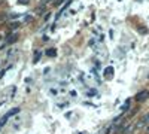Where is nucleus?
I'll return each mask as SVG.
<instances>
[{
	"instance_id": "9",
	"label": "nucleus",
	"mask_w": 149,
	"mask_h": 134,
	"mask_svg": "<svg viewBox=\"0 0 149 134\" xmlns=\"http://www.w3.org/2000/svg\"><path fill=\"white\" fill-rule=\"evenodd\" d=\"M18 3H24V5H26V3H29V0H18Z\"/></svg>"
},
{
	"instance_id": "3",
	"label": "nucleus",
	"mask_w": 149,
	"mask_h": 134,
	"mask_svg": "<svg viewBox=\"0 0 149 134\" xmlns=\"http://www.w3.org/2000/svg\"><path fill=\"white\" fill-rule=\"evenodd\" d=\"M145 124H149V113H146V115H145V116H143V118L140 119V122H139L137 125H136V127L139 128L140 125H145Z\"/></svg>"
},
{
	"instance_id": "12",
	"label": "nucleus",
	"mask_w": 149,
	"mask_h": 134,
	"mask_svg": "<svg viewBox=\"0 0 149 134\" xmlns=\"http://www.w3.org/2000/svg\"><path fill=\"white\" fill-rule=\"evenodd\" d=\"M146 131H148V133H149V127H148V128H146Z\"/></svg>"
},
{
	"instance_id": "10",
	"label": "nucleus",
	"mask_w": 149,
	"mask_h": 134,
	"mask_svg": "<svg viewBox=\"0 0 149 134\" xmlns=\"http://www.w3.org/2000/svg\"><path fill=\"white\" fill-rule=\"evenodd\" d=\"M61 2H63V0H55V3H54V5H55V6H58Z\"/></svg>"
},
{
	"instance_id": "5",
	"label": "nucleus",
	"mask_w": 149,
	"mask_h": 134,
	"mask_svg": "<svg viewBox=\"0 0 149 134\" xmlns=\"http://www.w3.org/2000/svg\"><path fill=\"white\" fill-rule=\"evenodd\" d=\"M19 112V107H15V109H12V110H9L8 113H6V118H10V116H14L15 113H18Z\"/></svg>"
},
{
	"instance_id": "6",
	"label": "nucleus",
	"mask_w": 149,
	"mask_h": 134,
	"mask_svg": "<svg viewBox=\"0 0 149 134\" xmlns=\"http://www.w3.org/2000/svg\"><path fill=\"white\" fill-rule=\"evenodd\" d=\"M55 54H57L55 49H46V55L48 57H55Z\"/></svg>"
},
{
	"instance_id": "1",
	"label": "nucleus",
	"mask_w": 149,
	"mask_h": 134,
	"mask_svg": "<svg viewBox=\"0 0 149 134\" xmlns=\"http://www.w3.org/2000/svg\"><path fill=\"white\" fill-rule=\"evenodd\" d=\"M148 99H149V91H146V90H143V91L136 94V100H137V103H143Z\"/></svg>"
},
{
	"instance_id": "8",
	"label": "nucleus",
	"mask_w": 149,
	"mask_h": 134,
	"mask_svg": "<svg viewBox=\"0 0 149 134\" xmlns=\"http://www.w3.org/2000/svg\"><path fill=\"white\" fill-rule=\"evenodd\" d=\"M128 106H130V100H127V101H125V104H124V107H122V109L125 110V109H128Z\"/></svg>"
},
{
	"instance_id": "11",
	"label": "nucleus",
	"mask_w": 149,
	"mask_h": 134,
	"mask_svg": "<svg viewBox=\"0 0 149 134\" xmlns=\"http://www.w3.org/2000/svg\"><path fill=\"white\" fill-rule=\"evenodd\" d=\"M95 94V90H91V92H88V95H94Z\"/></svg>"
},
{
	"instance_id": "2",
	"label": "nucleus",
	"mask_w": 149,
	"mask_h": 134,
	"mask_svg": "<svg viewBox=\"0 0 149 134\" xmlns=\"http://www.w3.org/2000/svg\"><path fill=\"white\" fill-rule=\"evenodd\" d=\"M17 39H18V34L12 33V34H9L8 37H6V43H8V45H10V43H14V42H15Z\"/></svg>"
},
{
	"instance_id": "4",
	"label": "nucleus",
	"mask_w": 149,
	"mask_h": 134,
	"mask_svg": "<svg viewBox=\"0 0 149 134\" xmlns=\"http://www.w3.org/2000/svg\"><path fill=\"white\" fill-rule=\"evenodd\" d=\"M110 76H113V67H107V69L104 70V78L109 79Z\"/></svg>"
},
{
	"instance_id": "7",
	"label": "nucleus",
	"mask_w": 149,
	"mask_h": 134,
	"mask_svg": "<svg viewBox=\"0 0 149 134\" xmlns=\"http://www.w3.org/2000/svg\"><path fill=\"white\" fill-rule=\"evenodd\" d=\"M18 26H19V24H18V22H12V24H10V26H9V27H10L12 30H15V28H18Z\"/></svg>"
}]
</instances>
